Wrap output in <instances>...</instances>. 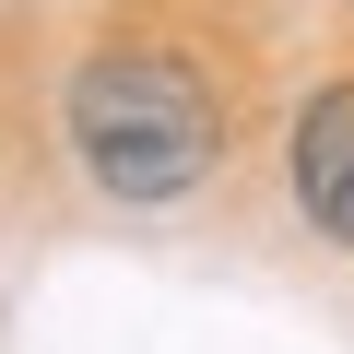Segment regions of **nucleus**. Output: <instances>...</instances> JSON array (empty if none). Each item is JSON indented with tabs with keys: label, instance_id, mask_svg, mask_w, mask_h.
I'll use <instances>...</instances> for the list:
<instances>
[{
	"label": "nucleus",
	"instance_id": "f257e3e1",
	"mask_svg": "<svg viewBox=\"0 0 354 354\" xmlns=\"http://www.w3.org/2000/svg\"><path fill=\"white\" fill-rule=\"evenodd\" d=\"M71 153L95 165V189L118 201H177L201 189L225 153V106L177 48H106L71 83Z\"/></svg>",
	"mask_w": 354,
	"mask_h": 354
},
{
	"label": "nucleus",
	"instance_id": "f03ea898",
	"mask_svg": "<svg viewBox=\"0 0 354 354\" xmlns=\"http://www.w3.org/2000/svg\"><path fill=\"white\" fill-rule=\"evenodd\" d=\"M295 201L319 213V236L354 248V83L307 95V118H295Z\"/></svg>",
	"mask_w": 354,
	"mask_h": 354
}]
</instances>
